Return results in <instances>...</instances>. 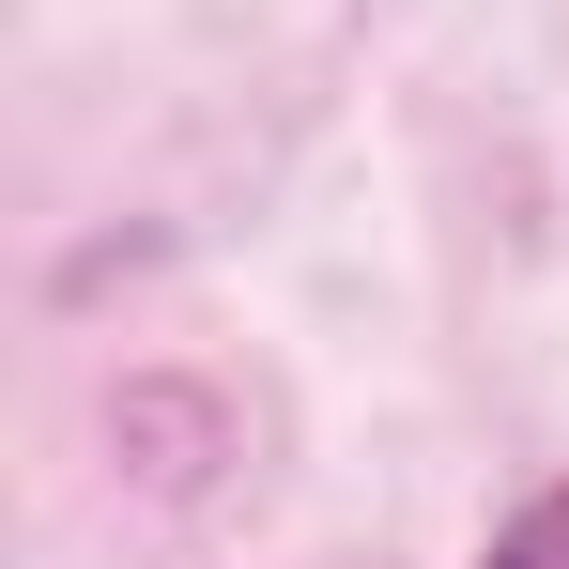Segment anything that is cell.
<instances>
[{
	"label": "cell",
	"instance_id": "obj_1",
	"mask_svg": "<svg viewBox=\"0 0 569 569\" xmlns=\"http://www.w3.org/2000/svg\"><path fill=\"white\" fill-rule=\"evenodd\" d=\"M477 569H569V477H555V492H523V508L492 523V555H477Z\"/></svg>",
	"mask_w": 569,
	"mask_h": 569
}]
</instances>
